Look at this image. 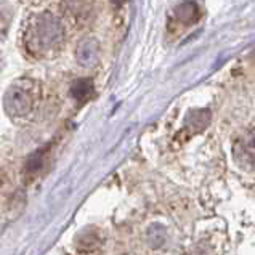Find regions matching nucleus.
Masks as SVG:
<instances>
[{"mask_svg": "<svg viewBox=\"0 0 255 255\" xmlns=\"http://www.w3.org/2000/svg\"><path fill=\"white\" fill-rule=\"evenodd\" d=\"M63 26L55 16L48 13L39 14L31 21L24 34V45L27 52L34 56L47 55L58 48L63 42Z\"/></svg>", "mask_w": 255, "mask_h": 255, "instance_id": "obj_1", "label": "nucleus"}, {"mask_svg": "<svg viewBox=\"0 0 255 255\" xmlns=\"http://www.w3.org/2000/svg\"><path fill=\"white\" fill-rule=\"evenodd\" d=\"M235 161L246 170H255V128L247 130L233 146Z\"/></svg>", "mask_w": 255, "mask_h": 255, "instance_id": "obj_2", "label": "nucleus"}, {"mask_svg": "<svg viewBox=\"0 0 255 255\" xmlns=\"http://www.w3.org/2000/svg\"><path fill=\"white\" fill-rule=\"evenodd\" d=\"M3 106L11 116H24L32 109V98L23 87L14 85L8 89L3 100Z\"/></svg>", "mask_w": 255, "mask_h": 255, "instance_id": "obj_3", "label": "nucleus"}, {"mask_svg": "<svg viewBox=\"0 0 255 255\" xmlns=\"http://www.w3.org/2000/svg\"><path fill=\"white\" fill-rule=\"evenodd\" d=\"M77 63L82 66H93L98 60V43L93 39H87L79 43L76 52Z\"/></svg>", "mask_w": 255, "mask_h": 255, "instance_id": "obj_4", "label": "nucleus"}, {"mask_svg": "<svg viewBox=\"0 0 255 255\" xmlns=\"http://www.w3.org/2000/svg\"><path fill=\"white\" fill-rule=\"evenodd\" d=\"M202 16V10L196 2H183L175 8V18L183 24H194Z\"/></svg>", "mask_w": 255, "mask_h": 255, "instance_id": "obj_5", "label": "nucleus"}, {"mask_svg": "<svg viewBox=\"0 0 255 255\" xmlns=\"http://www.w3.org/2000/svg\"><path fill=\"white\" fill-rule=\"evenodd\" d=\"M72 97H74L79 103H85V101H89L92 97H93V84L89 79H79L74 84H72Z\"/></svg>", "mask_w": 255, "mask_h": 255, "instance_id": "obj_6", "label": "nucleus"}, {"mask_svg": "<svg viewBox=\"0 0 255 255\" xmlns=\"http://www.w3.org/2000/svg\"><path fill=\"white\" fill-rule=\"evenodd\" d=\"M165 239H167V233L165 228L162 225H151L146 231V241L148 246L151 249H161V247L165 244Z\"/></svg>", "mask_w": 255, "mask_h": 255, "instance_id": "obj_7", "label": "nucleus"}, {"mask_svg": "<svg viewBox=\"0 0 255 255\" xmlns=\"http://www.w3.org/2000/svg\"><path fill=\"white\" fill-rule=\"evenodd\" d=\"M77 249L79 251H93L95 247H98L100 244V236L97 231L92 230H84V233L77 236Z\"/></svg>", "mask_w": 255, "mask_h": 255, "instance_id": "obj_8", "label": "nucleus"}, {"mask_svg": "<svg viewBox=\"0 0 255 255\" xmlns=\"http://www.w3.org/2000/svg\"><path fill=\"white\" fill-rule=\"evenodd\" d=\"M43 162H45V154H43V151L34 152V154L26 161V165H24L26 173H29V175L37 173V172L42 169Z\"/></svg>", "mask_w": 255, "mask_h": 255, "instance_id": "obj_9", "label": "nucleus"}, {"mask_svg": "<svg viewBox=\"0 0 255 255\" xmlns=\"http://www.w3.org/2000/svg\"><path fill=\"white\" fill-rule=\"evenodd\" d=\"M66 10L74 16H81L90 10V2L89 0H66Z\"/></svg>", "mask_w": 255, "mask_h": 255, "instance_id": "obj_10", "label": "nucleus"}, {"mask_svg": "<svg viewBox=\"0 0 255 255\" xmlns=\"http://www.w3.org/2000/svg\"><path fill=\"white\" fill-rule=\"evenodd\" d=\"M111 2H113L116 6H121V5H124V2H126V0H111Z\"/></svg>", "mask_w": 255, "mask_h": 255, "instance_id": "obj_11", "label": "nucleus"}]
</instances>
